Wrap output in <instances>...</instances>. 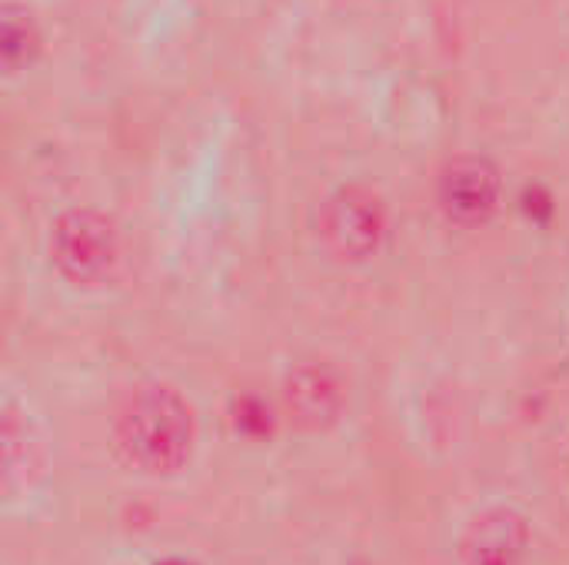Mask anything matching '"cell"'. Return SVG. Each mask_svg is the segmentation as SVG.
<instances>
[{"mask_svg":"<svg viewBox=\"0 0 569 565\" xmlns=\"http://www.w3.org/2000/svg\"><path fill=\"white\" fill-rule=\"evenodd\" d=\"M113 443L123 463L140 473H177L193 446L190 406L167 386L137 390L117 413Z\"/></svg>","mask_w":569,"mask_h":565,"instance_id":"6da1fadb","label":"cell"},{"mask_svg":"<svg viewBox=\"0 0 569 565\" xmlns=\"http://www.w3.org/2000/svg\"><path fill=\"white\" fill-rule=\"evenodd\" d=\"M50 260L77 286H100L113 276L120 240L113 223L97 210H70L53 223Z\"/></svg>","mask_w":569,"mask_h":565,"instance_id":"7a4b0ae2","label":"cell"},{"mask_svg":"<svg viewBox=\"0 0 569 565\" xmlns=\"http://www.w3.org/2000/svg\"><path fill=\"white\" fill-rule=\"evenodd\" d=\"M387 236L383 203L363 186H340L320 210V240L340 263L370 260Z\"/></svg>","mask_w":569,"mask_h":565,"instance_id":"3957f363","label":"cell"},{"mask_svg":"<svg viewBox=\"0 0 569 565\" xmlns=\"http://www.w3.org/2000/svg\"><path fill=\"white\" fill-rule=\"evenodd\" d=\"M440 210L457 226H480L497 213L500 203V170L493 160L467 153L443 167L437 183Z\"/></svg>","mask_w":569,"mask_h":565,"instance_id":"277c9868","label":"cell"},{"mask_svg":"<svg viewBox=\"0 0 569 565\" xmlns=\"http://www.w3.org/2000/svg\"><path fill=\"white\" fill-rule=\"evenodd\" d=\"M283 410L293 426L320 433L343 410V383L327 363H303L283 383Z\"/></svg>","mask_w":569,"mask_h":565,"instance_id":"5b68a950","label":"cell"},{"mask_svg":"<svg viewBox=\"0 0 569 565\" xmlns=\"http://www.w3.org/2000/svg\"><path fill=\"white\" fill-rule=\"evenodd\" d=\"M530 553V526L513 509L480 513L460 543L463 565H523Z\"/></svg>","mask_w":569,"mask_h":565,"instance_id":"8992f818","label":"cell"},{"mask_svg":"<svg viewBox=\"0 0 569 565\" xmlns=\"http://www.w3.org/2000/svg\"><path fill=\"white\" fill-rule=\"evenodd\" d=\"M40 50V33L30 20V13L17 3L3 7V20H0V57L7 73L23 70Z\"/></svg>","mask_w":569,"mask_h":565,"instance_id":"52a82bcc","label":"cell"},{"mask_svg":"<svg viewBox=\"0 0 569 565\" xmlns=\"http://www.w3.org/2000/svg\"><path fill=\"white\" fill-rule=\"evenodd\" d=\"M157 565H193V563H187V559H163V563H157Z\"/></svg>","mask_w":569,"mask_h":565,"instance_id":"ba28073f","label":"cell"}]
</instances>
